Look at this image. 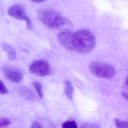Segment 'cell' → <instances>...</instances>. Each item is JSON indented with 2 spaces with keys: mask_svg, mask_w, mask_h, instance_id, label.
Listing matches in <instances>:
<instances>
[{
  "mask_svg": "<svg viewBox=\"0 0 128 128\" xmlns=\"http://www.w3.org/2000/svg\"><path fill=\"white\" fill-rule=\"evenodd\" d=\"M73 44L74 51L81 54H88L95 48L96 38L88 30H78L74 33Z\"/></svg>",
  "mask_w": 128,
  "mask_h": 128,
  "instance_id": "6da1fadb",
  "label": "cell"
},
{
  "mask_svg": "<svg viewBox=\"0 0 128 128\" xmlns=\"http://www.w3.org/2000/svg\"><path fill=\"white\" fill-rule=\"evenodd\" d=\"M37 17L43 24L53 29L60 28L70 24L68 20L53 10H41L37 12Z\"/></svg>",
  "mask_w": 128,
  "mask_h": 128,
  "instance_id": "7a4b0ae2",
  "label": "cell"
},
{
  "mask_svg": "<svg viewBox=\"0 0 128 128\" xmlns=\"http://www.w3.org/2000/svg\"><path fill=\"white\" fill-rule=\"evenodd\" d=\"M90 72L96 77L109 79L116 74L115 68L110 64L98 61L91 62L89 66Z\"/></svg>",
  "mask_w": 128,
  "mask_h": 128,
  "instance_id": "3957f363",
  "label": "cell"
},
{
  "mask_svg": "<svg viewBox=\"0 0 128 128\" xmlns=\"http://www.w3.org/2000/svg\"><path fill=\"white\" fill-rule=\"evenodd\" d=\"M29 71L31 74L34 75L39 77H44L50 74V66L46 60H37L30 65Z\"/></svg>",
  "mask_w": 128,
  "mask_h": 128,
  "instance_id": "277c9868",
  "label": "cell"
},
{
  "mask_svg": "<svg viewBox=\"0 0 128 128\" xmlns=\"http://www.w3.org/2000/svg\"><path fill=\"white\" fill-rule=\"evenodd\" d=\"M8 13L14 18L26 21L28 29L31 30L32 28V23L27 16L25 9L22 5L20 4L13 5L8 9Z\"/></svg>",
  "mask_w": 128,
  "mask_h": 128,
  "instance_id": "5b68a950",
  "label": "cell"
},
{
  "mask_svg": "<svg viewBox=\"0 0 128 128\" xmlns=\"http://www.w3.org/2000/svg\"><path fill=\"white\" fill-rule=\"evenodd\" d=\"M74 33L70 30H63L59 33L58 38L60 43L66 48L74 51L73 38Z\"/></svg>",
  "mask_w": 128,
  "mask_h": 128,
  "instance_id": "8992f818",
  "label": "cell"
},
{
  "mask_svg": "<svg viewBox=\"0 0 128 128\" xmlns=\"http://www.w3.org/2000/svg\"><path fill=\"white\" fill-rule=\"evenodd\" d=\"M6 77L14 83H19L23 80L24 75L20 70L8 66H4L2 68Z\"/></svg>",
  "mask_w": 128,
  "mask_h": 128,
  "instance_id": "52a82bcc",
  "label": "cell"
},
{
  "mask_svg": "<svg viewBox=\"0 0 128 128\" xmlns=\"http://www.w3.org/2000/svg\"><path fill=\"white\" fill-rule=\"evenodd\" d=\"M1 46L6 53L8 59L9 60H16L17 58L16 52L12 47L5 43H3Z\"/></svg>",
  "mask_w": 128,
  "mask_h": 128,
  "instance_id": "ba28073f",
  "label": "cell"
},
{
  "mask_svg": "<svg viewBox=\"0 0 128 128\" xmlns=\"http://www.w3.org/2000/svg\"><path fill=\"white\" fill-rule=\"evenodd\" d=\"M65 91L67 98L72 100L73 97L74 88L72 84L70 81H66L65 84Z\"/></svg>",
  "mask_w": 128,
  "mask_h": 128,
  "instance_id": "9c48e42d",
  "label": "cell"
},
{
  "mask_svg": "<svg viewBox=\"0 0 128 128\" xmlns=\"http://www.w3.org/2000/svg\"><path fill=\"white\" fill-rule=\"evenodd\" d=\"M20 89V92L22 93V96H24L26 98L30 99V100L34 99V95L32 93V91L24 88H22Z\"/></svg>",
  "mask_w": 128,
  "mask_h": 128,
  "instance_id": "30bf717a",
  "label": "cell"
},
{
  "mask_svg": "<svg viewBox=\"0 0 128 128\" xmlns=\"http://www.w3.org/2000/svg\"><path fill=\"white\" fill-rule=\"evenodd\" d=\"M114 123L117 128H128V121L118 118L114 119Z\"/></svg>",
  "mask_w": 128,
  "mask_h": 128,
  "instance_id": "8fae6325",
  "label": "cell"
},
{
  "mask_svg": "<svg viewBox=\"0 0 128 128\" xmlns=\"http://www.w3.org/2000/svg\"><path fill=\"white\" fill-rule=\"evenodd\" d=\"M34 86L38 94V96L41 99L43 98V94L42 91V85L40 82H35L34 83Z\"/></svg>",
  "mask_w": 128,
  "mask_h": 128,
  "instance_id": "7c38bea8",
  "label": "cell"
},
{
  "mask_svg": "<svg viewBox=\"0 0 128 128\" xmlns=\"http://www.w3.org/2000/svg\"><path fill=\"white\" fill-rule=\"evenodd\" d=\"M62 128H78L76 122L74 120H68L64 122Z\"/></svg>",
  "mask_w": 128,
  "mask_h": 128,
  "instance_id": "4fadbf2b",
  "label": "cell"
},
{
  "mask_svg": "<svg viewBox=\"0 0 128 128\" xmlns=\"http://www.w3.org/2000/svg\"><path fill=\"white\" fill-rule=\"evenodd\" d=\"M80 128H100V126L96 123L88 122L82 124Z\"/></svg>",
  "mask_w": 128,
  "mask_h": 128,
  "instance_id": "5bb4252c",
  "label": "cell"
},
{
  "mask_svg": "<svg viewBox=\"0 0 128 128\" xmlns=\"http://www.w3.org/2000/svg\"><path fill=\"white\" fill-rule=\"evenodd\" d=\"M11 122V121L9 119L3 118L0 120V127L7 126L10 125Z\"/></svg>",
  "mask_w": 128,
  "mask_h": 128,
  "instance_id": "9a60e30c",
  "label": "cell"
},
{
  "mask_svg": "<svg viewBox=\"0 0 128 128\" xmlns=\"http://www.w3.org/2000/svg\"><path fill=\"white\" fill-rule=\"evenodd\" d=\"M8 92V90L2 81H0V93L1 94H5Z\"/></svg>",
  "mask_w": 128,
  "mask_h": 128,
  "instance_id": "2e32d148",
  "label": "cell"
},
{
  "mask_svg": "<svg viewBox=\"0 0 128 128\" xmlns=\"http://www.w3.org/2000/svg\"><path fill=\"white\" fill-rule=\"evenodd\" d=\"M30 128H44L40 123L37 121H35L31 125Z\"/></svg>",
  "mask_w": 128,
  "mask_h": 128,
  "instance_id": "e0dca14e",
  "label": "cell"
},
{
  "mask_svg": "<svg viewBox=\"0 0 128 128\" xmlns=\"http://www.w3.org/2000/svg\"><path fill=\"white\" fill-rule=\"evenodd\" d=\"M122 95L125 99L128 101V93L126 92H122Z\"/></svg>",
  "mask_w": 128,
  "mask_h": 128,
  "instance_id": "ac0fdd59",
  "label": "cell"
},
{
  "mask_svg": "<svg viewBox=\"0 0 128 128\" xmlns=\"http://www.w3.org/2000/svg\"><path fill=\"white\" fill-rule=\"evenodd\" d=\"M32 2L36 3H42L44 2V0H32Z\"/></svg>",
  "mask_w": 128,
  "mask_h": 128,
  "instance_id": "d6986e66",
  "label": "cell"
},
{
  "mask_svg": "<svg viewBox=\"0 0 128 128\" xmlns=\"http://www.w3.org/2000/svg\"><path fill=\"white\" fill-rule=\"evenodd\" d=\"M126 84L128 86V77L126 79Z\"/></svg>",
  "mask_w": 128,
  "mask_h": 128,
  "instance_id": "ffe728a7",
  "label": "cell"
}]
</instances>
